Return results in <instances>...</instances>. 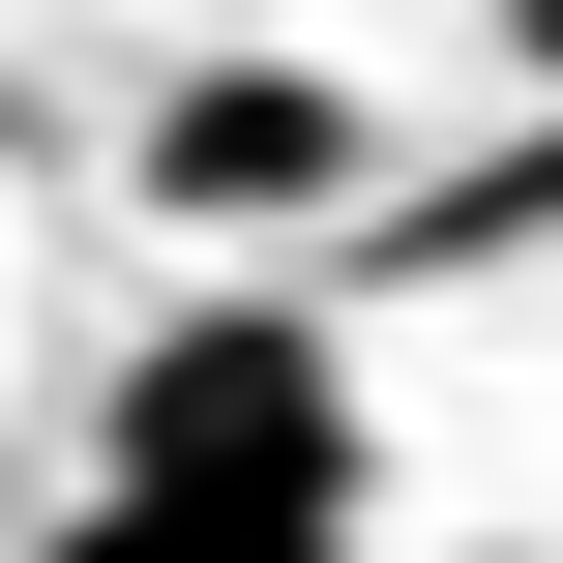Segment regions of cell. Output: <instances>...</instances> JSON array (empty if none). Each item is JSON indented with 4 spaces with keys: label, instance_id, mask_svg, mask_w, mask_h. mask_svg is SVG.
<instances>
[{
    "label": "cell",
    "instance_id": "3",
    "mask_svg": "<svg viewBox=\"0 0 563 563\" xmlns=\"http://www.w3.org/2000/svg\"><path fill=\"white\" fill-rule=\"evenodd\" d=\"M30 563H356V534H238V505H119V475H89Z\"/></svg>",
    "mask_w": 563,
    "mask_h": 563
},
{
    "label": "cell",
    "instance_id": "2",
    "mask_svg": "<svg viewBox=\"0 0 563 563\" xmlns=\"http://www.w3.org/2000/svg\"><path fill=\"white\" fill-rule=\"evenodd\" d=\"M327 178H356V89H297V59L148 89V208H178V238H267V208H327Z\"/></svg>",
    "mask_w": 563,
    "mask_h": 563
},
{
    "label": "cell",
    "instance_id": "4",
    "mask_svg": "<svg viewBox=\"0 0 563 563\" xmlns=\"http://www.w3.org/2000/svg\"><path fill=\"white\" fill-rule=\"evenodd\" d=\"M505 30H534V59H563V0H505Z\"/></svg>",
    "mask_w": 563,
    "mask_h": 563
},
{
    "label": "cell",
    "instance_id": "1",
    "mask_svg": "<svg viewBox=\"0 0 563 563\" xmlns=\"http://www.w3.org/2000/svg\"><path fill=\"white\" fill-rule=\"evenodd\" d=\"M356 475H386V416H356V356H327V297H178L148 356H119V505H238V534H356Z\"/></svg>",
    "mask_w": 563,
    "mask_h": 563
}]
</instances>
